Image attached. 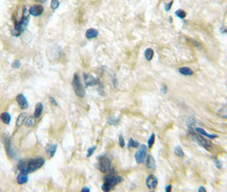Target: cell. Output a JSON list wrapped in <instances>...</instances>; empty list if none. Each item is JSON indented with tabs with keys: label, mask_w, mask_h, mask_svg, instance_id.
<instances>
[{
	"label": "cell",
	"mask_w": 227,
	"mask_h": 192,
	"mask_svg": "<svg viewBox=\"0 0 227 192\" xmlns=\"http://www.w3.org/2000/svg\"><path fill=\"white\" fill-rule=\"evenodd\" d=\"M81 191L82 192H89L90 191V189L88 188V187H85V188H83L81 190Z\"/></svg>",
	"instance_id": "40"
},
{
	"label": "cell",
	"mask_w": 227,
	"mask_h": 192,
	"mask_svg": "<svg viewBox=\"0 0 227 192\" xmlns=\"http://www.w3.org/2000/svg\"><path fill=\"white\" fill-rule=\"evenodd\" d=\"M175 15L178 17H179L180 19H185L186 16V12L185 10H183V9H178L177 11L175 12Z\"/></svg>",
	"instance_id": "28"
},
{
	"label": "cell",
	"mask_w": 227,
	"mask_h": 192,
	"mask_svg": "<svg viewBox=\"0 0 227 192\" xmlns=\"http://www.w3.org/2000/svg\"><path fill=\"white\" fill-rule=\"evenodd\" d=\"M173 4H174V1H173V0H172V1H170L168 4H166V7H165L166 11H169L170 9H171V8H172V6H173Z\"/></svg>",
	"instance_id": "36"
},
{
	"label": "cell",
	"mask_w": 227,
	"mask_h": 192,
	"mask_svg": "<svg viewBox=\"0 0 227 192\" xmlns=\"http://www.w3.org/2000/svg\"><path fill=\"white\" fill-rule=\"evenodd\" d=\"M61 53H62V49L60 46L54 45L52 48H50V53H49L50 55L49 56H53V54H55L53 59H57L58 57H60Z\"/></svg>",
	"instance_id": "13"
},
{
	"label": "cell",
	"mask_w": 227,
	"mask_h": 192,
	"mask_svg": "<svg viewBox=\"0 0 227 192\" xmlns=\"http://www.w3.org/2000/svg\"><path fill=\"white\" fill-rule=\"evenodd\" d=\"M119 121L120 120L119 119H115V118H110L108 121V123L109 124V125H117L118 123H119Z\"/></svg>",
	"instance_id": "32"
},
{
	"label": "cell",
	"mask_w": 227,
	"mask_h": 192,
	"mask_svg": "<svg viewBox=\"0 0 227 192\" xmlns=\"http://www.w3.org/2000/svg\"><path fill=\"white\" fill-rule=\"evenodd\" d=\"M57 145L56 143H50L49 144L47 148H46V153L49 155V157L51 158L53 157L55 154H56V151H57Z\"/></svg>",
	"instance_id": "14"
},
{
	"label": "cell",
	"mask_w": 227,
	"mask_h": 192,
	"mask_svg": "<svg viewBox=\"0 0 227 192\" xmlns=\"http://www.w3.org/2000/svg\"><path fill=\"white\" fill-rule=\"evenodd\" d=\"M44 109V105L42 103H38L36 106H35V111H34V117L35 118H39L42 114Z\"/></svg>",
	"instance_id": "17"
},
{
	"label": "cell",
	"mask_w": 227,
	"mask_h": 192,
	"mask_svg": "<svg viewBox=\"0 0 227 192\" xmlns=\"http://www.w3.org/2000/svg\"><path fill=\"white\" fill-rule=\"evenodd\" d=\"M49 100H50V103L51 105H53V106H57L58 105L57 103V101H56V99H55L54 97H52V96H50Z\"/></svg>",
	"instance_id": "37"
},
{
	"label": "cell",
	"mask_w": 227,
	"mask_h": 192,
	"mask_svg": "<svg viewBox=\"0 0 227 192\" xmlns=\"http://www.w3.org/2000/svg\"><path fill=\"white\" fill-rule=\"evenodd\" d=\"M11 66H12L13 68H19L20 66H21V62L19 61V60H16V61H14L11 64Z\"/></svg>",
	"instance_id": "33"
},
{
	"label": "cell",
	"mask_w": 227,
	"mask_h": 192,
	"mask_svg": "<svg viewBox=\"0 0 227 192\" xmlns=\"http://www.w3.org/2000/svg\"><path fill=\"white\" fill-rule=\"evenodd\" d=\"M146 167H148L149 169L151 170H155L156 169V161L153 156L151 155H148L146 157Z\"/></svg>",
	"instance_id": "16"
},
{
	"label": "cell",
	"mask_w": 227,
	"mask_h": 192,
	"mask_svg": "<svg viewBox=\"0 0 227 192\" xmlns=\"http://www.w3.org/2000/svg\"><path fill=\"white\" fill-rule=\"evenodd\" d=\"M174 152H175V154L176 155H178V157H184V151L182 150V148L180 146H177L175 147V149H174Z\"/></svg>",
	"instance_id": "27"
},
{
	"label": "cell",
	"mask_w": 227,
	"mask_h": 192,
	"mask_svg": "<svg viewBox=\"0 0 227 192\" xmlns=\"http://www.w3.org/2000/svg\"><path fill=\"white\" fill-rule=\"evenodd\" d=\"M98 168L102 172H110L113 170L110 160L105 155L100 156L98 159Z\"/></svg>",
	"instance_id": "5"
},
{
	"label": "cell",
	"mask_w": 227,
	"mask_h": 192,
	"mask_svg": "<svg viewBox=\"0 0 227 192\" xmlns=\"http://www.w3.org/2000/svg\"><path fill=\"white\" fill-rule=\"evenodd\" d=\"M171 190H172V185H171V184H168V185L165 188V190L167 192L171 191Z\"/></svg>",
	"instance_id": "38"
},
{
	"label": "cell",
	"mask_w": 227,
	"mask_h": 192,
	"mask_svg": "<svg viewBox=\"0 0 227 192\" xmlns=\"http://www.w3.org/2000/svg\"><path fill=\"white\" fill-rule=\"evenodd\" d=\"M59 5H60L59 0H51V2H50V8H51V9L56 10L59 7Z\"/></svg>",
	"instance_id": "29"
},
{
	"label": "cell",
	"mask_w": 227,
	"mask_h": 192,
	"mask_svg": "<svg viewBox=\"0 0 227 192\" xmlns=\"http://www.w3.org/2000/svg\"><path fill=\"white\" fill-rule=\"evenodd\" d=\"M195 130H196V132H197L198 133L202 134V135L205 136V137H207V138H218V136H217V135H215V134L207 133V132H205V131L202 129V128H201V127H196V128H195Z\"/></svg>",
	"instance_id": "22"
},
{
	"label": "cell",
	"mask_w": 227,
	"mask_h": 192,
	"mask_svg": "<svg viewBox=\"0 0 227 192\" xmlns=\"http://www.w3.org/2000/svg\"><path fill=\"white\" fill-rule=\"evenodd\" d=\"M35 1H37L38 3H45L46 0H35Z\"/></svg>",
	"instance_id": "42"
},
{
	"label": "cell",
	"mask_w": 227,
	"mask_h": 192,
	"mask_svg": "<svg viewBox=\"0 0 227 192\" xmlns=\"http://www.w3.org/2000/svg\"><path fill=\"white\" fill-rule=\"evenodd\" d=\"M122 181V178L120 176H117L109 173L104 178V182L102 185V190L103 191H109L112 188H114L116 184H118Z\"/></svg>",
	"instance_id": "3"
},
{
	"label": "cell",
	"mask_w": 227,
	"mask_h": 192,
	"mask_svg": "<svg viewBox=\"0 0 227 192\" xmlns=\"http://www.w3.org/2000/svg\"><path fill=\"white\" fill-rule=\"evenodd\" d=\"M178 72L183 74V75H185V76H190L193 74V71L190 69V67H180L179 69H178Z\"/></svg>",
	"instance_id": "23"
},
{
	"label": "cell",
	"mask_w": 227,
	"mask_h": 192,
	"mask_svg": "<svg viewBox=\"0 0 227 192\" xmlns=\"http://www.w3.org/2000/svg\"><path fill=\"white\" fill-rule=\"evenodd\" d=\"M96 148H97L96 146H92V147H91V148H89V149H88V150H87V154H86V157H90V156H91V155L93 154V153H94L96 150Z\"/></svg>",
	"instance_id": "31"
},
{
	"label": "cell",
	"mask_w": 227,
	"mask_h": 192,
	"mask_svg": "<svg viewBox=\"0 0 227 192\" xmlns=\"http://www.w3.org/2000/svg\"><path fill=\"white\" fill-rule=\"evenodd\" d=\"M146 154H147V147L145 146V144H142L135 154V160H136L137 163L141 164V163L145 162Z\"/></svg>",
	"instance_id": "7"
},
{
	"label": "cell",
	"mask_w": 227,
	"mask_h": 192,
	"mask_svg": "<svg viewBox=\"0 0 227 192\" xmlns=\"http://www.w3.org/2000/svg\"><path fill=\"white\" fill-rule=\"evenodd\" d=\"M198 191L205 192V191H207V190H206V189L204 188V187H202V186H201V187H200V188L198 189Z\"/></svg>",
	"instance_id": "41"
},
{
	"label": "cell",
	"mask_w": 227,
	"mask_h": 192,
	"mask_svg": "<svg viewBox=\"0 0 227 192\" xmlns=\"http://www.w3.org/2000/svg\"><path fill=\"white\" fill-rule=\"evenodd\" d=\"M44 10H45V9L41 4H34L29 8V14L35 17L40 16L44 13Z\"/></svg>",
	"instance_id": "9"
},
{
	"label": "cell",
	"mask_w": 227,
	"mask_h": 192,
	"mask_svg": "<svg viewBox=\"0 0 227 192\" xmlns=\"http://www.w3.org/2000/svg\"><path fill=\"white\" fill-rule=\"evenodd\" d=\"M154 143H155V134L152 133L151 134V136H150V138H149V139L148 140V147H149V149L152 148Z\"/></svg>",
	"instance_id": "30"
},
{
	"label": "cell",
	"mask_w": 227,
	"mask_h": 192,
	"mask_svg": "<svg viewBox=\"0 0 227 192\" xmlns=\"http://www.w3.org/2000/svg\"><path fill=\"white\" fill-rule=\"evenodd\" d=\"M145 56L147 61H151L154 57V50L151 49V48H148L146 49V50L145 51Z\"/></svg>",
	"instance_id": "24"
},
{
	"label": "cell",
	"mask_w": 227,
	"mask_h": 192,
	"mask_svg": "<svg viewBox=\"0 0 227 192\" xmlns=\"http://www.w3.org/2000/svg\"><path fill=\"white\" fill-rule=\"evenodd\" d=\"M217 114L219 115V117L223 118V119H225L227 120V104L224 105L222 107H220L218 111H217Z\"/></svg>",
	"instance_id": "20"
},
{
	"label": "cell",
	"mask_w": 227,
	"mask_h": 192,
	"mask_svg": "<svg viewBox=\"0 0 227 192\" xmlns=\"http://www.w3.org/2000/svg\"><path fill=\"white\" fill-rule=\"evenodd\" d=\"M25 124L27 127H29V128L33 127L34 125H35V120H34V118H33V116L27 117V119H26L25 121Z\"/></svg>",
	"instance_id": "25"
},
{
	"label": "cell",
	"mask_w": 227,
	"mask_h": 192,
	"mask_svg": "<svg viewBox=\"0 0 227 192\" xmlns=\"http://www.w3.org/2000/svg\"><path fill=\"white\" fill-rule=\"evenodd\" d=\"M98 31L95 28H90V29L86 30V38L88 39H92V38H97L98 36Z\"/></svg>",
	"instance_id": "15"
},
{
	"label": "cell",
	"mask_w": 227,
	"mask_h": 192,
	"mask_svg": "<svg viewBox=\"0 0 227 192\" xmlns=\"http://www.w3.org/2000/svg\"><path fill=\"white\" fill-rule=\"evenodd\" d=\"M4 148H5V151H6V154L8 155L9 158H13L15 156V152L13 150L12 147H11V143H10V140L9 138H4Z\"/></svg>",
	"instance_id": "11"
},
{
	"label": "cell",
	"mask_w": 227,
	"mask_h": 192,
	"mask_svg": "<svg viewBox=\"0 0 227 192\" xmlns=\"http://www.w3.org/2000/svg\"><path fill=\"white\" fill-rule=\"evenodd\" d=\"M194 136V139L196 140V142L198 143L200 146L203 147L204 149H206L207 150H211V148H212V143L210 141L207 140L206 138H204L202 136V134H193Z\"/></svg>",
	"instance_id": "6"
},
{
	"label": "cell",
	"mask_w": 227,
	"mask_h": 192,
	"mask_svg": "<svg viewBox=\"0 0 227 192\" xmlns=\"http://www.w3.org/2000/svg\"><path fill=\"white\" fill-rule=\"evenodd\" d=\"M0 120L3 121L4 124L9 125L10 123V121H11V116H10V114L8 112H4V113L0 114Z\"/></svg>",
	"instance_id": "21"
},
{
	"label": "cell",
	"mask_w": 227,
	"mask_h": 192,
	"mask_svg": "<svg viewBox=\"0 0 227 192\" xmlns=\"http://www.w3.org/2000/svg\"><path fill=\"white\" fill-rule=\"evenodd\" d=\"M27 117V114L23 112V113L20 114V115L18 116L16 120V126L17 127H21L23 123H25L26 119Z\"/></svg>",
	"instance_id": "18"
},
{
	"label": "cell",
	"mask_w": 227,
	"mask_h": 192,
	"mask_svg": "<svg viewBox=\"0 0 227 192\" xmlns=\"http://www.w3.org/2000/svg\"><path fill=\"white\" fill-rule=\"evenodd\" d=\"M16 181L19 184H26V183H27V181H28V176H27V174L20 172V174L17 176Z\"/></svg>",
	"instance_id": "19"
},
{
	"label": "cell",
	"mask_w": 227,
	"mask_h": 192,
	"mask_svg": "<svg viewBox=\"0 0 227 192\" xmlns=\"http://www.w3.org/2000/svg\"><path fill=\"white\" fill-rule=\"evenodd\" d=\"M213 160H214V161L215 162V165H216V167H218L219 169H221L222 166H221V163H220V161H219V160L216 158L215 156H214V157H213Z\"/></svg>",
	"instance_id": "34"
},
{
	"label": "cell",
	"mask_w": 227,
	"mask_h": 192,
	"mask_svg": "<svg viewBox=\"0 0 227 192\" xmlns=\"http://www.w3.org/2000/svg\"><path fill=\"white\" fill-rule=\"evenodd\" d=\"M29 16H30V14H29V9L27 8V6H24L23 7V10H22V16H21V20L18 21L15 17L13 18V21H14V28H13L12 32H11L13 36L18 37V36H20V34L21 33H23L25 31L28 25Z\"/></svg>",
	"instance_id": "2"
},
{
	"label": "cell",
	"mask_w": 227,
	"mask_h": 192,
	"mask_svg": "<svg viewBox=\"0 0 227 192\" xmlns=\"http://www.w3.org/2000/svg\"><path fill=\"white\" fill-rule=\"evenodd\" d=\"M72 85H73V89H74V92L76 94V96L83 98L86 95V91L84 89L80 78L77 73L74 74L73 80H72Z\"/></svg>",
	"instance_id": "4"
},
{
	"label": "cell",
	"mask_w": 227,
	"mask_h": 192,
	"mask_svg": "<svg viewBox=\"0 0 227 192\" xmlns=\"http://www.w3.org/2000/svg\"><path fill=\"white\" fill-rule=\"evenodd\" d=\"M83 79L84 82L86 84V86H94L100 84V81L98 79H96L94 76H92L90 74H83Z\"/></svg>",
	"instance_id": "8"
},
{
	"label": "cell",
	"mask_w": 227,
	"mask_h": 192,
	"mask_svg": "<svg viewBox=\"0 0 227 192\" xmlns=\"http://www.w3.org/2000/svg\"><path fill=\"white\" fill-rule=\"evenodd\" d=\"M157 184H158V180L155 175H149L146 179V185L149 190H154L156 188Z\"/></svg>",
	"instance_id": "12"
},
{
	"label": "cell",
	"mask_w": 227,
	"mask_h": 192,
	"mask_svg": "<svg viewBox=\"0 0 227 192\" xmlns=\"http://www.w3.org/2000/svg\"><path fill=\"white\" fill-rule=\"evenodd\" d=\"M167 85L163 84V85H162V88H161V91H162L163 93H166V92H167Z\"/></svg>",
	"instance_id": "39"
},
{
	"label": "cell",
	"mask_w": 227,
	"mask_h": 192,
	"mask_svg": "<svg viewBox=\"0 0 227 192\" xmlns=\"http://www.w3.org/2000/svg\"><path fill=\"white\" fill-rule=\"evenodd\" d=\"M16 102L21 109H27L28 108V102L23 94H18L16 96Z\"/></svg>",
	"instance_id": "10"
},
{
	"label": "cell",
	"mask_w": 227,
	"mask_h": 192,
	"mask_svg": "<svg viewBox=\"0 0 227 192\" xmlns=\"http://www.w3.org/2000/svg\"><path fill=\"white\" fill-rule=\"evenodd\" d=\"M139 146V143L137 142V141H135L134 139H132V138H130L129 139V143H128V148H138Z\"/></svg>",
	"instance_id": "26"
},
{
	"label": "cell",
	"mask_w": 227,
	"mask_h": 192,
	"mask_svg": "<svg viewBox=\"0 0 227 192\" xmlns=\"http://www.w3.org/2000/svg\"><path fill=\"white\" fill-rule=\"evenodd\" d=\"M45 162L46 160L43 157L30 159L27 161H21L18 163V169L21 173L28 174L30 172H33L43 167Z\"/></svg>",
	"instance_id": "1"
},
{
	"label": "cell",
	"mask_w": 227,
	"mask_h": 192,
	"mask_svg": "<svg viewBox=\"0 0 227 192\" xmlns=\"http://www.w3.org/2000/svg\"><path fill=\"white\" fill-rule=\"evenodd\" d=\"M119 143H120V147H125V140H124V138H123V136L122 135H120V137H119Z\"/></svg>",
	"instance_id": "35"
}]
</instances>
